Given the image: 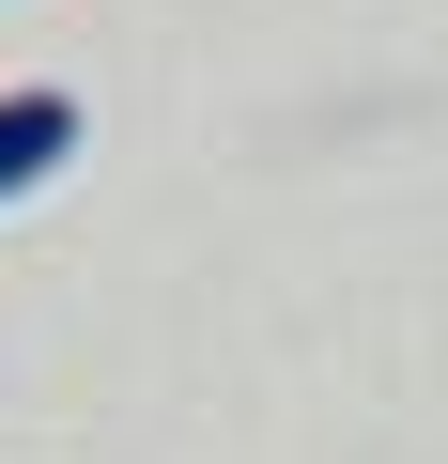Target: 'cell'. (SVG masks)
<instances>
[{
  "mask_svg": "<svg viewBox=\"0 0 448 464\" xmlns=\"http://www.w3.org/2000/svg\"><path fill=\"white\" fill-rule=\"evenodd\" d=\"M78 155V93H0V201H32Z\"/></svg>",
  "mask_w": 448,
  "mask_h": 464,
  "instance_id": "1",
  "label": "cell"
}]
</instances>
